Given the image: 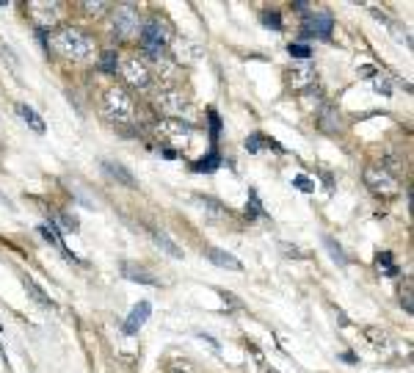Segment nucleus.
I'll return each instance as SVG.
<instances>
[{"instance_id": "nucleus-1", "label": "nucleus", "mask_w": 414, "mask_h": 373, "mask_svg": "<svg viewBox=\"0 0 414 373\" xmlns=\"http://www.w3.org/2000/svg\"><path fill=\"white\" fill-rule=\"evenodd\" d=\"M53 50L72 61H86L95 56V39L80 28H61L53 36Z\"/></svg>"}, {"instance_id": "nucleus-2", "label": "nucleus", "mask_w": 414, "mask_h": 373, "mask_svg": "<svg viewBox=\"0 0 414 373\" xmlns=\"http://www.w3.org/2000/svg\"><path fill=\"white\" fill-rule=\"evenodd\" d=\"M102 105H105V114L116 124H128L135 117V105H133V100H130V94L125 89H116V86L108 89Z\"/></svg>"}, {"instance_id": "nucleus-3", "label": "nucleus", "mask_w": 414, "mask_h": 373, "mask_svg": "<svg viewBox=\"0 0 414 373\" xmlns=\"http://www.w3.org/2000/svg\"><path fill=\"white\" fill-rule=\"evenodd\" d=\"M158 136L163 141H169L171 147H177V150H185V147H191L193 141V127L188 122H180V119H163L158 124ZM169 147V150H171Z\"/></svg>"}, {"instance_id": "nucleus-4", "label": "nucleus", "mask_w": 414, "mask_h": 373, "mask_svg": "<svg viewBox=\"0 0 414 373\" xmlns=\"http://www.w3.org/2000/svg\"><path fill=\"white\" fill-rule=\"evenodd\" d=\"M155 108L166 119H180V114L188 108V100H185V94L180 92L177 86H163L155 94Z\"/></svg>"}, {"instance_id": "nucleus-5", "label": "nucleus", "mask_w": 414, "mask_h": 373, "mask_svg": "<svg viewBox=\"0 0 414 373\" xmlns=\"http://www.w3.org/2000/svg\"><path fill=\"white\" fill-rule=\"evenodd\" d=\"M141 25H144V20L135 11V6H130V3L116 6V11H114V31L119 33L122 39H135L141 33Z\"/></svg>"}, {"instance_id": "nucleus-6", "label": "nucleus", "mask_w": 414, "mask_h": 373, "mask_svg": "<svg viewBox=\"0 0 414 373\" xmlns=\"http://www.w3.org/2000/svg\"><path fill=\"white\" fill-rule=\"evenodd\" d=\"M138 39H141V47H144L150 56H158L160 50L166 47V42H169V28H166L160 20H147V23L141 25Z\"/></svg>"}, {"instance_id": "nucleus-7", "label": "nucleus", "mask_w": 414, "mask_h": 373, "mask_svg": "<svg viewBox=\"0 0 414 373\" xmlns=\"http://www.w3.org/2000/svg\"><path fill=\"white\" fill-rule=\"evenodd\" d=\"M365 186L370 188L376 196H395L401 183H398V177H392L389 172L376 169V166H367V169H365Z\"/></svg>"}, {"instance_id": "nucleus-8", "label": "nucleus", "mask_w": 414, "mask_h": 373, "mask_svg": "<svg viewBox=\"0 0 414 373\" xmlns=\"http://www.w3.org/2000/svg\"><path fill=\"white\" fill-rule=\"evenodd\" d=\"M122 78H125L128 86L144 92V89H150V83H152V69L144 61H138V59H125V61H122Z\"/></svg>"}, {"instance_id": "nucleus-9", "label": "nucleus", "mask_w": 414, "mask_h": 373, "mask_svg": "<svg viewBox=\"0 0 414 373\" xmlns=\"http://www.w3.org/2000/svg\"><path fill=\"white\" fill-rule=\"evenodd\" d=\"M28 11H31L33 23L39 25V28H53L59 20H61V6L53 0H33L28 3Z\"/></svg>"}, {"instance_id": "nucleus-10", "label": "nucleus", "mask_w": 414, "mask_h": 373, "mask_svg": "<svg viewBox=\"0 0 414 373\" xmlns=\"http://www.w3.org/2000/svg\"><path fill=\"white\" fill-rule=\"evenodd\" d=\"M287 81H290V86H293L296 92H307V89H315L318 75H315V66L310 61H298V64H293Z\"/></svg>"}, {"instance_id": "nucleus-11", "label": "nucleus", "mask_w": 414, "mask_h": 373, "mask_svg": "<svg viewBox=\"0 0 414 373\" xmlns=\"http://www.w3.org/2000/svg\"><path fill=\"white\" fill-rule=\"evenodd\" d=\"M150 315H152V302H147V299L138 302V304L133 307V312L128 315V321H125V332H128V335H135V332L147 324Z\"/></svg>"}, {"instance_id": "nucleus-12", "label": "nucleus", "mask_w": 414, "mask_h": 373, "mask_svg": "<svg viewBox=\"0 0 414 373\" xmlns=\"http://www.w3.org/2000/svg\"><path fill=\"white\" fill-rule=\"evenodd\" d=\"M334 28V20L329 14H312L304 25V36H320V39H329Z\"/></svg>"}, {"instance_id": "nucleus-13", "label": "nucleus", "mask_w": 414, "mask_h": 373, "mask_svg": "<svg viewBox=\"0 0 414 373\" xmlns=\"http://www.w3.org/2000/svg\"><path fill=\"white\" fill-rule=\"evenodd\" d=\"M207 257H210V263H216L219 268H229V271H243V263H241V260H238L235 254L224 251V249L210 247V249H207Z\"/></svg>"}, {"instance_id": "nucleus-14", "label": "nucleus", "mask_w": 414, "mask_h": 373, "mask_svg": "<svg viewBox=\"0 0 414 373\" xmlns=\"http://www.w3.org/2000/svg\"><path fill=\"white\" fill-rule=\"evenodd\" d=\"M102 169L108 172V177L119 180L122 186H130V188L138 186V183H135V177L128 172V166H122V163H116V160H102Z\"/></svg>"}, {"instance_id": "nucleus-15", "label": "nucleus", "mask_w": 414, "mask_h": 373, "mask_svg": "<svg viewBox=\"0 0 414 373\" xmlns=\"http://www.w3.org/2000/svg\"><path fill=\"white\" fill-rule=\"evenodd\" d=\"M150 238H152V244L163 249L166 254H171V257H177V260H183V257H185V254H183V249L177 247V244H174L166 232H160V230H150Z\"/></svg>"}, {"instance_id": "nucleus-16", "label": "nucleus", "mask_w": 414, "mask_h": 373, "mask_svg": "<svg viewBox=\"0 0 414 373\" xmlns=\"http://www.w3.org/2000/svg\"><path fill=\"white\" fill-rule=\"evenodd\" d=\"M174 53H177V59H183L185 64H193L202 56V47L196 42H191V39H183V42L174 45Z\"/></svg>"}, {"instance_id": "nucleus-17", "label": "nucleus", "mask_w": 414, "mask_h": 373, "mask_svg": "<svg viewBox=\"0 0 414 373\" xmlns=\"http://www.w3.org/2000/svg\"><path fill=\"white\" fill-rule=\"evenodd\" d=\"M23 288L28 290V296H31L39 307H53V299H50V296H47V293H44V290H42V288H39L31 277H23Z\"/></svg>"}, {"instance_id": "nucleus-18", "label": "nucleus", "mask_w": 414, "mask_h": 373, "mask_svg": "<svg viewBox=\"0 0 414 373\" xmlns=\"http://www.w3.org/2000/svg\"><path fill=\"white\" fill-rule=\"evenodd\" d=\"M17 114H20V119H23V122L31 124L36 133H44V119H42V117L33 111L31 105H25V102H17Z\"/></svg>"}, {"instance_id": "nucleus-19", "label": "nucleus", "mask_w": 414, "mask_h": 373, "mask_svg": "<svg viewBox=\"0 0 414 373\" xmlns=\"http://www.w3.org/2000/svg\"><path fill=\"white\" fill-rule=\"evenodd\" d=\"M196 202H199L202 208H207V211L213 213V218H224V216H229V211H226L224 205H219V202H213V199H207V196H196Z\"/></svg>"}, {"instance_id": "nucleus-20", "label": "nucleus", "mask_w": 414, "mask_h": 373, "mask_svg": "<svg viewBox=\"0 0 414 373\" xmlns=\"http://www.w3.org/2000/svg\"><path fill=\"white\" fill-rule=\"evenodd\" d=\"M125 274H128L130 280L144 282V285H158V280H155L150 271H144V268H130V266H125Z\"/></svg>"}, {"instance_id": "nucleus-21", "label": "nucleus", "mask_w": 414, "mask_h": 373, "mask_svg": "<svg viewBox=\"0 0 414 373\" xmlns=\"http://www.w3.org/2000/svg\"><path fill=\"white\" fill-rule=\"evenodd\" d=\"M219 163H221L219 155H216V153H210L207 158H202L199 163H193V172H213V169H219Z\"/></svg>"}, {"instance_id": "nucleus-22", "label": "nucleus", "mask_w": 414, "mask_h": 373, "mask_svg": "<svg viewBox=\"0 0 414 373\" xmlns=\"http://www.w3.org/2000/svg\"><path fill=\"white\" fill-rule=\"evenodd\" d=\"M323 244H326V249L331 251V257H334V260H337L340 266H346V263H348V260H346V251L340 249V244H334V238H329V235H323Z\"/></svg>"}, {"instance_id": "nucleus-23", "label": "nucleus", "mask_w": 414, "mask_h": 373, "mask_svg": "<svg viewBox=\"0 0 414 373\" xmlns=\"http://www.w3.org/2000/svg\"><path fill=\"white\" fill-rule=\"evenodd\" d=\"M108 8H111L108 3H92V0H89V3H83V11H86V14H92V17H102Z\"/></svg>"}, {"instance_id": "nucleus-24", "label": "nucleus", "mask_w": 414, "mask_h": 373, "mask_svg": "<svg viewBox=\"0 0 414 373\" xmlns=\"http://www.w3.org/2000/svg\"><path fill=\"white\" fill-rule=\"evenodd\" d=\"M262 25H265V28L279 31V28H282V20H279V14H276V11H265V14H262Z\"/></svg>"}, {"instance_id": "nucleus-25", "label": "nucleus", "mask_w": 414, "mask_h": 373, "mask_svg": "<svg viewBox=\"0 0 414 373\" xmlns=\"http://www.w3.org/2000/svg\"><path fill=\"white\" fill-rule=\"evenodd\" d=\"M287 50H290V56H296V59H301V61H310V56H312V50H310L307 45H290Z\"/></svg>"}, {"instance_id": "nucleus-26", "label": "nucleus", "mask_w": 414, "mask_h": 373, "mask_svg": "<svg viewBox=\"0 0 414 373\" xmlns=\"http://www.w3.org/2000/svg\"><path fill=\"white\" fill-rule=\"evenodd\" d=\"M376 263H379V268H384L386 274H398V268L392 266V254H389V251L379 254V257H376Z\"/></svg>"}, {"instance_id": "nucleus-27", "label": "nucleus", "mask_w": 414, "mask_h": 373, "mask_svg": "<svg viewBox=\"0 0 414 373\" xmlns=\"http://www.w3.org/2000/svg\"><path fill=\"white\" fill-rule=\"evenodd\" d=\"M116 61H119L116 53H105L102 61H99V69H102V72H116Z\"/></svg>"}, {"instance_id": "nucleus-28", "label": "nucleus", "mask_w": 414, "mask_h": 373, "mask_svg": "<svg viewBox=\"0 0 414 373\" xmlns=\"http://www.w3.org/2000/svg\"><path fill=\"white\" fill-rule=\"evenodd\" d=\"M365 335L376 343L379 348H382V345H386V335H384V332H379V329H373V326H367V329H365Z\"/></svg>"}, {"instance_id": "nucleus-29", "label": "nucleus", "mask_w": 414, "mask_h": 373, "mask_svg": "<svg viewBox=\"0 0 414 373\" xmlns=\"http://www.w3.org/2000/svg\"><path fill=\"white\" fill-rule=\"evenodd\" d=\"M39 232L44 235V241H47V244H59V235H56V230H50V227H39Z\"/></svg>"}, {"instance_id": "nucleus-30", "label": "nucleus", "mask_w": 414, "mask_h": 373, "mask_svg": "<svg viewBox=\"0 0 414 373\" xmlns=\"http://www.w3.org/2000/svg\"><path fill=\"white\" fill-rule=\"evenodd\" d=\"M61 221H64L69 230H78V221H75V218H69L66 213H61Z\"/></svg>"}, {"instance_id": "nucleus-31", "label": "nucleus", "mask_w": 414, "mask_h": 373, "mask_svg": "<svg viewBox=\"0 0 414 373\" xmlns=\"http://www.w3.org/2000/svg\"><path fill=\"white\" fill-rule=\"evenodd\" d=\"M296 186H298V188H304V191H312V186H310V183H307L304 177H296Z\"/></svg>"}, {"instance_id": "nucleus-32", "label": "nucleus", "mask_w": 414, "mask_h": 373, "mask_svg": "<svg viewBox=\"0 0 414 373\" xmlns=\"http://www.w3.org/2000/svg\"><path fill=\"white\" fill-rule=\"evenodd\" d=\"M376 92H384V94H389V86L384 83V81H376Z\"/></svg>"}, {"instance_id": "nucleus-33", "label": "nucleus", "mask_w": 414, "mask_h": 373, "mask_svg": "<svg viewBox=\"0 0 414 373\" xmlns=\"http://www.w3.org/2000/svg\"><path fill=\"white\" fill-rule=\"evenodd\" d=\"M171 373H185V371H171Z\"/></svg>"}]
</instances>
